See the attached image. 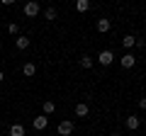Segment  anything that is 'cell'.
Here are the masks:
<instances>
[{
    "instance_id": "obj_17",
    "label": "cell",
    "mask_w": 146,
    "mask_h": 136,
    "mask_svg": "<svg viewBox=\"0 0 146 136\" xmlns=\"http://www.w3.org/2000/svg\"><path fill=\"white\" fill-rule=\"evenodd\" d=\"M7 32H10V34H17V32H20V24H17V22H12V24L7 27Z\"/></svg>"
},
{
    "instance_id": "obj_19",
    "label": "cell",
    "mask_w": 146,
    "mask_h": 136,
    "mask_svg": "<svg viewBox=\"0 0 146 136\" xmlns=\"http://www.w3.org/2000/svg\"><path fill=\"white\" fill-rule=\"evenodd\" d=\"M110 136H119V134H110Z\"/></svg>"
},
{
    "instance_id": "obj_3",
    "label": "cell",
    "mask_w": 146,
    "mask_h": 136,
    "mask_svg": "<svg viewBox=\"0 0 146 136\" xmlns=\"http://www.w3.org/2000/svg\"><path fill=\"white\" fill-rule=\"evenodd\" d=\"M58 134H61V136H71L73 134V121H61V124H58Z\"/></svg>"
},
{
    "instance_id": "obj_13",
    "label": "cell",
    "mask_w": 146,
    "mask_h": 136,
    "mask_svg": "<svg viewBox=\"0 0 146 136\" xmlns=\"http://www.w3.org/2000/svg\"><path fill=\"white\" fill-rule=\"evenodd\" d=\"M54 110H56V105H54V100H46V102H44V117H46V114H51Z\"/></svg>"
},
{
    "instance_id": "obj_4",
    "label": "cell",
    "mask_w": 146,
    "mask_h": 136,
    "mask_svg": "<svg viewBox=\"0 0 146 136\" xmlns=\"http://www.w3.org/2000/svg\"><path fill=\"white\" fill-rule=\"evenodd\" d=\"M49 126V117H34V129L36 131H44Z\"/></svg>"
},
{
    "instance_id": "obj_12",
    "label": "cell",
    "mask_w": 146,
    "mask_h": 136,
    "mask_svg": "<svg viewBox=\"0 0 146 136\" xmlns=\"http://www.w3.org/2000/svg\"><path fill=\"white\" fill-rule=\"evenodd\" d=\"M134 44H136V37H131V34H127V37L122 39V46H124V49H131Z\"/></svg>"
},
{
    "instance_id": "obj_1",
    "label": "cell",
    "mask_w": 146,
    "mask_h": 136,
    "mask_svg": "<svg viewBox=\"0 0 146 136\" xmlns=\"http://www.w3.org/2000/svg\"><path fill=\"white\" fill-rule=\"evenodd\" d=\"M98 61L102 63V66H110V63L115 61V53L110 51V49H105V51H100V56H98Z\"/></svg>"
},
{
    "instance_id": "obj_10",
    "label": "cell",
    "mask_w": 146,
    "mask_h": 136,
    "mask_svg": "<svg viewBox=\"0 0 146 136\" xmlns=\"http://www.w3.org/2000/svg\"><path fill=\"white\" fill-rule=\"evenodd\" d=\"M139 124H141V121H139V117H127V129H129V131L139 129Z\"/></svg>"
},
{
    "instance_id": "obj_8",
    "label": "cell",
    "mask_w": 146,
    "mask_h": 136,
    "mask_svg": "<svg viewBox=\"0 0 146 136\" xmlns=\"http://www.w3.org/2000/svg\"><path fill=\"white\" fill-rule=\"evenodd\" d=\"M90 107L85 105V102H80V105H76V117H88Z\"/></svg>"
},
{
    "instance_id": "obj_14",
    "label": "cell",
    "mask_w": 146,
    "mask_h": 136,
    "mask_svg": "<svg viewBox=\"0 0 146 136\" xmlns=\"http://www.w3.org/2000/svg\"><path fill=\"white\" fill-rule=\"evenodd\" d=\"M88 7H90V3H88V0H78V3H76V10H78V12H85Z\"/></svg>"
},
{
    "instance_id": "obj_15",
    "label": "cell",
    "mask_w": 146,
    "mask_h": 136,
    "mask_svg": "<svg viewBox=\"0 0 146 136\" xmlns=\"http://www.w3.org/2000/svg\"><path fill=\"white\" fill-rule=\"evenodd\" d=\"M80 66L83 68H93V58L90 56H80Z\"/></svg>"
},
{
    "instance_id": "obj_2",
    "label": "cell",
    "mask_w": 146,
    "mask_h": 136,
    "mask_svg": "<svg viewBox=\"0 0 146 136\" xmlns=\"http://www.w3.org/2000/svg\"><path fill=\"white\" fill-rule=\"evenodd\" d=\"M25 15H27V17H36V15H39V3L29 0V3L25 5Z\"/></svg>"
},
{
    "instance_id": "obj_11",
    "label": "cell",
    "mask_w": 146,
    "mask_h": 136,
    "mask_svg": "<svg viewBox=\"0 0 146 136\" xmlns=\"http://www.w3.org/2000/svg\"><path fill=\"white\" fill-rule=\"evenodd\" d=\"M10 136H25V126L22 124H12L10 126Z\"/></svg>"
},
{
    "instance_id": "obj_7",
    "label": "cell",
    "mask_w": 146,
    "mask_h": 136,
    "mask_svg": "<svg viewBox=\"0 0 146 136\" xmlns=\"http://www.w3.org/2000/svg\"><path fill=\"white\" fill-rule=\"evenodd\" d=\"M22 73H25L27 78H32V75L36 73V66H34V63H32V61H29V63H25V66H22Z\"/></svg>"
},
{
    "instance_id": "obj_16",
    "label": "cell",
    "mask_w": 146,
    "mask_h": 136,
    "mask_svg": "<svg viewBox=\"0 0 146 136\" xmlns=\"http://www.w3.org/2000/svg\"><path fill=\"white\" fill-rule=\"evenodd\" d=\"M44 17H46V20H56V10H54V7H46V10H44Z\"/></svg>"
},
{
    "instance_id": "obj_9",
    "label": "cell",
    "mask_w": 146,
    "mask_h": 136,
    "mask_svg": "<svg viewBox=\"0 0 146 136\" xmlns=\"http://www.w3.org/2000/svg\"><path fill=\"white\" fill-rule=\"evenodd\" d=\"M110 27H112V24H110V20H107V17L98 20V32H102V34H105V32H110Z\"/></svg>"
},
{
    "instance_id": "obj_18",
    "label": "cell",
    "mask_w": 146,
    "mask_h": 136,
    "mask_svg": "<svg viewBox=\"0 0 146 136\" xmlns=\"http://www.w3.org/2000/svg\"><path fill=\"white\" fill-rule=\"evenodd\" d=\"M3 80H5V75H3V71H0V83H3Z\"/></svg>"
},
{
    "instance_id": "obj_6",
    "label": "cell",
    "mask_w": 146,
    "mask_h": 136,
    "mask_svg": "<svg viewBox=\"0 0 146 136\" xmlns=\"http://www.w3.org/2000/svg\"><path fill=\"white\" fill-rule=\"evenodd\" d=\"M15 46L20 49V51H25V49H29V37H17V39H15Z\"/></svg>"
},
{
    "instance_id": "obj_5",
    "label": "cell",
    "mask_w": 146,
    "mask_h": 136,
    "mask_svg": "<svg viewBox=\"0 0 146 136\" xmlns=\"http://www.w3.org/2000/svg\"><path fill=\"white\" fill-rule=\"evenodd\" d=\"M122 68H134V63H136V58L131 56V53H124V56H122Z\"/></svg>"
}]
</instances>
